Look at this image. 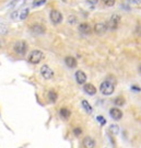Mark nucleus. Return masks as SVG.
<instances>
[{"instance_id":"nucleus-1","label":"nucleus","mask_w":141,"mask_h":148,"mask_svg":"<svg viewBox=\"0 0 141 148\" xmlns=\"http://www.w3.org/2000/svg\"><path fill=\"white\" fill-rule=\"evenodd\" d=\"M114 85H113V82H110L108 80H105L103 81L101 86H99V90H101V92L105 95H110L113 92H114Z\"/></svg>"},{"instance_id":"nucleus-2","label":"nucleus","mask_w":141,"mask_h":148,"mask_svg":"<svg viewBox=\"0 0 141 148\" xmlns=\"http://www.w3.org/2000/svg\"><path fill=\"white\" fill-rule=\"evenodd\" d=\"M44 57V54H43L42 51L40 49H35L31 52V54L29 55V62L31 64H38Z\"/></svg>"},{"instance_id":"nucleus-3","label":"nucleus","mask_w":141,"mask_h":148,"mask_svg":"<svg viewBox=\"0 0 141 148\" xmlns=\"http://www.w3.org/2000/svg\"><path fill=\"white\" fill-rule=\"evenodd\" d=\"M13 49H14V52H16V54H19V55H25L26 51H27V44H26V42H24V41H19V42H16V44H14Z\"/></svg>"},{"instance_id":"nucleus-4","label":"nucleus","mask_w":141,"mask_h":148,"mask_svg":"<svg viewBox=\"0 0 141 148\" xmlns=\"http://www.w3.org/2000/svg\"><path fill=\"white\" fill-rule=\"evenodd\" d=\"M49 18H50V21L54 23V24H59L63 21V14L61 12L58 10H52L50 13H49Z\"/></svg>"},{"instance_id":"nucleus-5","label":"nucleus","mask_w":141,"mask_h":148,"mask_svg":"<svg viewBox=\"0 0 141 148\" xmlns=\"http://www.w3.org/2000/svg\"><path fill=\"white\" fill-rule=\"evenodd\" d=\"M41 75L44 77V79L49 80L54 77V71L48 65H43L42 68H41Z\"/></svg>"},{"instance_id":"nucleus-6","label":"nucleus","mask_w":141,"mask_h":148,"mask_svg":"<svg viewBox=\"0 0 141 148\" xmlns=\"http://www.w3.org/2000/svg\"><path fill=\"white\" fill-rule=\"evenodd\" d=\"M119 21H120V16H117V14H114L108 20V22L106 23L107 29H110V30H116L117 27H118V24H119Z\"/></svg>"},{"instance_id":"nucleus-7","label":"nucleus","mask_w":141,"mask_h":148,"mask_svg":"<svg viewBox=\"0 0 141 148\" xmlns=\"http://www.w3.org/2000/svg\"><path fill=\"white\" fill-rule=\"evenodd\" d=\"M110 116H112V119H114V120H116V121H119L120 119L123 117V112L120 111L119 109H117V108L110 109Z\"/></svg>"},{"instance_id":"nucleus-8","label":"nucleus","mask_w":141,"mask_h":148,"mask_svg":"<svg viewBox=\"0 0 141 148\" xmlns=\"http://www.w3.org/2000/svg\"><path fill=\"white\" fill-rule=\"evenodd\" d=\"M76 80L79 85H84L87 81V75L84 74L82 70H78L76 73Z\"/></svg>"},{"instance_id":"nucleus-9","label":"nucleus","mask_w":141,"mask_h":148,"mask_svg":"<svg viewBox=\"0 0 141 148\" xmlns=\"http://www.w3.org/2000/svg\"><path fill=\"white\" fill-rule=\"evenodd\" d=\"M94 31L97 34H103L107 31V25L105 23H96L94 27Z\"/></svg>"},{"instance_id":"nucleus-10","label":"nucleus","mask_w":141,"mask_h":148,"mask_svg":"<svg viewBox=\"0 0 141 148\" xmlns=\"http://www.w3.org/2000/svg\"><path fill=\"white\" fill-rule=\"evenodd\" d=\"M83 90L85 93H88V95H93L96 93V88H95L92 84H85V85L83 86Z\"/></svg>"},{"instance_id":"nucleus-11","label":"nucleus","mask_w":141,"mask_h":148,"mask_svg":"<svg viewBox=\"0 0 141 148\" xmlns=\"http://www.w3.org/2000/svg\"><path fill=\"white\" fill-rule=\"evenodd\" d=\"M31 31L34 34H43L45 33V27H43L42 24H34L31 27Z\"/></svg>"},{"instance_id":"nucleus-12","label":"nucleus","mask_w":141,"mask_h":148,"mask_svg":"<svg viewBox=\"0 0 141 148\" xmlns=\"http://www.w3.org/2000/svg\"><path fill=\"white\" fill-rule=\"evenodd\" d=\"M83 147L84 148H94L95 147V142H94V139L92 137H89V136H87V137L83 139Z\"/></svg>"},{"instance_id":"nucleus-13","label":"nucleus","mask_w":141,"mask_h":148,"mask_svg":"<svg viewBox=\"0 0 141 148\" xmlns=\"http://www.w3.org/2000/svg\"><path fill=\"white\" fill-rule=\"evenodd\" d=\"M65 63L66 65L68 66L69 68H74V67H77V60L74 57L72 56H67L66 58H65Z\"/></svg>"},{"instance_id":"nucleus-14","label":"nucleus","mask_w":141,"mask_h":148,"mask_svg":"<svg viewBox=\"0 0 141 148\" xmlns=\"http://www.w3.org/2000/svg\"><path fill=\"white\" fill-rule=\"evenodd\" d=\"M79 31L83 33V34H90L92 32V29L88 23H82V24L79 25Z\"/></svg>"},{"instance_id":"nucleus-15","label":"nucleus","mask_w":141,"mask_h":148,"mask_svg":"<svg viewBox=\"0 0 141 148\" xmlns=\"http://www.w3.org/2000/svg\"><path fill=\"white\" fill-rule=\"evenodd\" d=\"M59 114H60V116L63 117V119L67 120V119H69V117H70V115H71V112L69 111L67 108H63V109H60Z\"/></svg>"},{"instance_id":"nucleus-16","label":"nucleus","mask_w":141,"mask_h":148,"mask_svg":"<svg viewBox=\"0 0 141 148\" xmlns=\"http://www.w3.org/2000/svg\"><path fill=\"white\" fill-rule=\"evenodd\" d=\"M82 106H83V109L88 112V113H92V106H90V103L87 100L82 101Z\"/></svg>"},{"instance_id":"nucleus-17","label":"nucleus","mask_w":141,"mask_h":148,"mask_svg":"<svg viewBox=\"0 0 141 148\" xmlns=\"http://www.w3.org/2000/svg\"><path fill=\"white\" fill-rule=\"evenodd\" d=\"M114 103H115V106H123L125 104V99H124L123 97H117L115 100H114Z\"/></svg>"},{"instance_id":"nucleus-18","label":"nucleus","mask_w":141,"mask_h":148,"mask_svg":"<svg viewBox=\"0 0 141 148\" xmlns=\"http://www.w3.org/2000/svg\"><path fill=\"white\" fill-rule=\"evenodd\" d=\"M58 98V95L55 92V91H49L48 92V99H49V101H52V102H55V101L57 100Z\"/></svg>"},{"instance_id":"nucleus-19","label":"nucleus","mask_w":141,"mask_h":148,"mask_svg":"<svg viewBox=\"0 0 141 148\" xmlns=\"http://www.w3.org/2000/svg\"><path fill=\"white\" fill-rule=\"evenodd\" d=\"M29 12H30V10H29L27 8H26V9H23V10L20 12V16H19L20 20H25L26 18L29 16Z\"/></svg>"},{"instance_id":"nucleus-20","label":"nucleus","mask_w":141,"mask_h":148,"mask_svg":"<svg viewBox=\"0 0 141 148\" xmlns=\"http://www.w3.org/2000/svg\"><path fill=\"white\" fill-rule=\"evenodd\" d=\"M8 33V27L5 23H0V35H3Z\"/></svg>"},{"instance_id":"nucleus-21","label":"nucleus","mask_w":141,"mask_h":148,"mask_svg":"<svg viewBox=\"0 0 141 148\" xmlns=\"http://www.w3.org/2000/svg\"><path fill=\"white\" fill-rule=\"evenodd\" d=\"M45 2H46V0H36V1H34V2H33V7H34V8H36V7H41V5H43Z\"/></svg>"},{"instance_id":"nucleus-22","label":"nucleus","mask_w":141,"mask_h":148,"mask_svg":"<svg viewBox=\"0 0 141 148\" xmlns=\"http://www.w3.org/2000/svg\"><path fill=\"white\" fill-rule=\"evenodd\" d=\"M110 131L113 133V134H117V133L119 132V127L117 126V125H110Z\"/></svg>"},{"instance_id":"nucleus-23","label":"nucleus","mask_w":141,"mask_h":148,"mask_svg":"<svg viewBox=\"0 0 141 148\" xmlns=\"http://www.w3.org/2000/svg\"><path fill=\"white\" fill-rule=\"evenodd\" d=\"M19 16H20V11L16 10L11 13V19H13V20H16Z\"/></svg>"},{"instance_id":"nucleus-24","label":"nucleus","mask_w":141,"mask_h":148,"mask_svg":"<svg viewBox=\"0 0 141 148\" xmlns=\"http://www.w3.org/2000/svg\"><path fill=\"white\" fill-rule=\"evenodd\" d=\"M103 2L107 7H113V5H115V0H103Z\"/></svg>"},{"instance_id":"nucleus-25","label":"nucleus","mask_w":141,"mask_h":148,"mask_svg":"<svg viewBox=\"0 0 141 148\" xmlns=\"http://www.w3.org/2000/svg\"><path fill=\"white\" fill-rule=\"evenodd\" d=\"M96 120L99 122L101 125H105V124H106V120H105L103 116H96Z\"/></svg>"},{"instance_id":"nucleus-26","label":"nucleus","mask_w":141,"mask_h":148,"mask_svg":"<svg viewBox=\"0 0 141 148\" xmlns=\"http://www.w3.org/2000/svg\"><path fill=\"white\" fill-rule=\"evenodd\" d=\"M73 133H74L76 136H80V135L82 134V131H81V128H74V130H73Z\"/></svg>"},{"instance_id":"nucleus-27","label":"nucleus","mask_w":141,"mask_h":148,"mask_svg":"<svg viewBox=\"0 0 141 148\" xmlns=\"http://www.w3.org/2000/svg\"><path fill=\"white\" fill-rule=\"evenodd\" d=\"M68 22L69 23H74V22H76V18H74V16H69Z\"/></svg>"},{"instance_id":"nucleus-28","label":"nucleus","mask_w":141,"mask_h":148,"mask_svg":"<svg viewBox=\"0 0 141 148\" xmlns=\"http://www.w3.org/2000/svg\"><path fill=\"white\" fill-rule=\"evenodd\" d=\"M131 90H134V91H137V92H139V91H141V88L137 87V86H132V87H131Z\"/></svg>"},{"instance_id":"nucleus-29","label":"nucleus","mask_w":141,"mask_h":148,"mask_svg":"<svg viewBox=\"0 0 141 148\" xmlns=\"http://www.w3.org/2000/svg\"><path fill=\"white\" fill-rule=\"evenodd\" d=\"M89 3H91V5H96L97 2H99V0H87Z\"/></svg>"},{"instance_id":"nucleus-30","label":"nucleus","mask_w":141,"mask_h":148,"mask_svg":"<svg viewBox=\"0 0 141 148\" xmlns=\"http://www.w3.org/2000/svg\"><path fill=\"white\" fill-rule=\"evenodd\" d=\"M134 3H136V5H139V3H141V0H131Z\"/></svg>"},{"instance_id":"nucleus-31","label":"nucleus","mask_w":141,"mask_h":148,"mask_svg":"<svg viewBox=\"0 0 141 148\" xmlns=\"http://www.w3.org/2000/svg\"><path fill=\"white\" fill-rule=\"evenodd\" d=\"M139 73H140V75H141V65H140V67H139Z\"/></svg>"},{"instance_id":"nucleus-32","label":"nucleus","mask_w":141,"mask_h":148,"mask_svg":"<svg viewBox=\"0 0 141 148\" xmlns=\"http://www.w3.org/2000/svg\"><path fill=\"white\" fill-rule=\"evenodd\" d=\"M1 46H2V42H1V41H0V47H1Z\"/></svg>"}]
</instances>
